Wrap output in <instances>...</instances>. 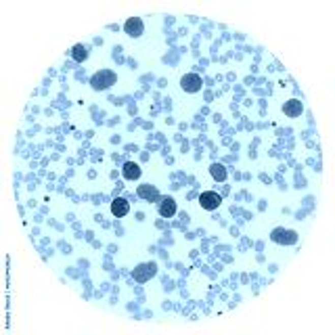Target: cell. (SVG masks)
Here are the masks:
<instances>
[{
  "label": "cell",
  "instance_id": "cell-13",
  "mask_svg": "<svg viewBox=\"0 0 335 335\" xmlns=\"http://www.w3.org/2000/svg\"><path fill=\"white\" fill-rule=\"evenodd\" d=\"M72 57H74L78 63H84V61L88 59V48H86L84 44H76V46L72 48Z\"/></svg>",
  "mask_w": 335,
  "mask_h": 335
},
{
  "label": "cell",
  "instance_id": "cell-8",
  "mask_svg": "<svg viewBox=\"0 0 335 335\" xmlns=\"http://www.w3.org/2000/svg\"><path fill=\"white\" fill-rule=\"evenodd\" d=\"M283 113H285L287 117H299V115L304 113V103L299 101V99L287 101V103L283 105Z\"/></svg>",
  "mask_w": 335,
  "mask_h": 335
},
{
  "label": "cell",
  "instance_id": "cell-7",
  "mask_svg": "<svg viewBox=\"0 0 335 335\" xmlns=\"http://www.w3.org/2000/svg\"><path fill=\"white\" fill-rule=\"evenodd\" d=\"M136 195L145 201H160V191H157V187H153V185H138Z\"/></svg>",
  "mask_w": 335,
  "mask_h": 335
},
{
  "label": "cell",
  "instance_id": "cell-2",
  "mask_svg": "<svg viewBox=\"0 0 335 335\" xmlns=\"http://www.w3.org/2000/svg\"><path fill=\"white\" fill-rule=\"evenodd\" d=\"M270 239H272L275 243H279V245H293V243L297 241V233L291 231V228L279 226V228H275V231H272Z\"/></svg>",
  "mask_w": 335,
  "mask_h": 335
},
{
  "label": "cell",
  "instance_id": "cell-3",
  "mask_svg": "<svg viewBox=\"0 0 335 335\" xmlns=\"http://www.w3.org/2000/svg\"><path fill=\"white\" fill-rule=\"evenodd\" d=\"M201 76L199 74H185L182 78H180V88L185 93H189V95H195V93H199L201 90Z\"/></svg>",
  "mask_w": 335,
  "mask_h": 335
},
{
  "label": "cell",
  "instance_id": "cell-4",
  "mask_svg": "<svg viewBox=\"0 0 335 335\" xmlns=\"http://www.w3.org/2000/svg\"><path fill=\"white\" fill-rule=\"evenodd\" d=\"M155 272H157V266L149 262V264H138L132 272V277H134V281H138V283H147V281H151L155 277Z\"/></svg>",
  "mask_w": 335,
  "mask_h": 335
},
{
  "label": "cell",
  "instance_id": "cell-6",
  "mask_svg": "<svg viewBox=\"0 0 335 335\" xmlns=\"http://www.w3.org/2000/svg\"><path fill=\"white\" fill-rule=\"evenodd\" d=\"M124 32L128 34L130 38H138V36H143V32H145L143 19H140V17H130V19L124 23Z\"/></svg>",
  "mask_w": 335,
  "mask_h": 335
},
{
  "label": "cell",
  "instance_id": "cell-11",
  "mask_svg": "<svg viewBox=\"0 0 335 335\" xmlns=\"http://www.w3.org/2000/svg\"><path fill=\"white\" fill-rule=\"evenodd\" d=\"M121 174H124L126 180H138L140 178V166L134 162H126L124 168H121Z\"/></svg>",
  "mask_w": 335,
  "mask_h": 335
},
{
  "label": "cell",
  "instance_id": "cell-9",
  "mask_svg": "<svg viewBox=\"0 0 335 335\" xmlns=\"http://www.w3.org/2000/svg\"><path fill=\"white\" fill-rule=\"evenodd\" d=\"M128 211H130V203H128L126 199L117 197V199L111 201V214H113L115 218H124V216L128 214Z\"/></svg>",
  "mask_w": 335,
  "mask_h": 335
},
{
  "label": "cell",
  "instance_id": "cell-10",
  "mask_svg": "<svg viewBox=\"0 0 335 335\" xmlns=\"http://www.w3.org/2000/svg\"><path fill=\"white\" fill-rule=\"evenodd\" d=\"M160 216L162 218H172L174 214H176V201L172 199V197H164L162 201H160Z\"/></svg>",
  "mask_w": 335,
  "mask_h": 335
},
{
  "label": "cell",
  "instance_id": "cell-5",
  "mask_svg": "<svg viewBox=\"0 0 335 335\" xmlns=\"http://www.w3.org/2000/svg\"><path fill=\"white\" fill-rule=\"evenodd\" d=\"M199 203H201V207H203V209L211 211V209H218V207H220V203H222V197L218 195L216 191H205V193H201Z\"/></svg>",
  "mask_w": 335,
  "mask_h": 335
},
{
  "label": "cell",
  "instance_id": "cell-12",
  "mask_svg": "<svg viewBox=\"0 0 335 335\" xmlns=\"http://www.w3.org/2000/svg\"><path fill=\"white\" fill-rule=\"evenodd\" d=\"M209 174H211V178L218 180V182H224L226 180V168L222 164H211L209 166Z\"/></svg>",
  "mask_w": 335,
  "mask_h": 335
},
{
  "label": "cell",
  "instance_id": "cell-1",
  "mask_svg": "<svg viewBox=\"0 0 335 335\" xmlns=\"http://www.w3.org/2000/svg\"><path fill=\"white\" fill-rule=\"evenodd\" d=\"M115 82H117V76H115V72H111V69H101V72H97L90 78L93 90H107V88L113 86Z\"/></svg>",
  "mask_w": 335,
  "mask_h": 335
}]
</instances>
